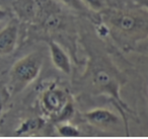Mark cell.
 <instances>
[{"instance_id": "obj_6", "label": "cell", "mask_w": 148, "mask_h": 139, "mask_svg": "<svg viewBox=\"0 0 148 139\" xmlns=\"http://www.w3.org/2000/svg\"><path fill=\"white\" fill-rule=\"evenodd\" d=\"M95 82L97 86H99L101 90L110 92L120 100L119 94H118V85L109 72H107L106 70H99L95 74Z\"/></svg>"}, {"instance_id": "obj_11", "label": "cell", "mask_w": 148, "mask_h": 139, "mask_svg": "<svg viewBox=\"0 0 148 139\" xmlns=\"http://www.w3.org/2000/svg\"><path fill=\"white\" fill-rule=\"evenodd\" d=\"M86 6H89L93 10L99 11L105 7V2L103 0H83Z\"/></svg>"}, {"instance_id": "obj_3", "label": "cell", "mask_w": 148, "mask_h": 139, "mask_svg": "<svg viewBox=\"0 0 148 139\" xmlns=\"http://www.w3.org/2000/svg\"><path fill=\"white\" fill-rule=\"evenodd\" d=\"M84 117L90 124L99 128H112L119 124V118L112 111L106 109H95L84 114Z\"/></svg>"}, {"instance_id": "obj_2", "label": "cell", "mask_w": 148, "mask_h": 139, "mask_svg": "<svg viewBox=\"0 0 148 139\" xmlns=\"http://www.w3.org/2000/svg\"><path fill=\"white\" fill-rule=\"evenodd\" d=\"M68 103L67 94L58 87L47 89L42 98L43 108L49 114H60Z\"/></svg>"}, {"instance_id": "obj_9", "label": "cell", "mask_w": 148, "mask_h": 139, "mask_svg": "<svg viewBox=\"0 0 148 139\" xmlns=\"http://www.w3.org/2000/svg\"><path fill=\"white\" fill-rule=\"evenodd\" d=\"M58 133L63 137H78L80 136V131L71 124H63L58 127Z\"/></svg>"}, {"instance_id": "obj_1", "label": "cell", "mask_w": 148, "mask_h": 139, "mask_svg": "<svg viewBox=\"0 0 148 139\" xmlns=\"http://www.w3.org/2000/svg\"><path fill=\"white\" fill-rule=\"evenodd\" d=\"M43 60L39 53H31L19 59L10 72L14 92H19L39 76Z\"/></svg>"}, {"instance_id": "obj_12", "label": "cell", "mask_w": 148, "mask_h": 139, "mask_svg": "<svg viewBox=\"0 0 148 139\" xmlns=\"http://www.w3.org/2000/svg\"><path fill=\"white\" fill-rule=\"evenodd\" d=\"M5 15H6V12H5L4 10H1V9H0V21L4 19Z\"/></svg>"}, {"instance_id": "obj_4", "label": "cell", "mask_w": 148, "mask_h": 139, "mask_svg": "<svg viewBox=\"0 0 148 139\" xmlns=\"http://www.w3.org/2000/svg\"><path fill=\"white\" fill-rule=\"evenodd\" d=\"M18 38V28L10 23L0 31V56L9 55L14 51Z\"/></svg>"}, {"instance_id": "obj_8", "label": "cell", "mask_w": 148, "mask_h": 139, "mask_svg": "<svg viewBox=\"0 0 148 139\" xmlns=\"http://www.w3.org/2000/svg\"><path fill=\"white\" fill-rule=\"evenodd\" d=\"M45 124V121L42 118H31L25 120L16 130L17 134H23V133L34 132L39 129H41Z\"/></svg>"}, {"instance_id": "obj_7", "label": "cell", "mask_w": 148, "mask_h": 139, "mask_svg": "<svg viewBox=\"0 0 148 139\" xmlns=\"http://www.w3.org/2000/svg\"><path fill=\"white\" fill-rule=\"evenodd\" d=\"M114 23L121 31L126 32V33H131V32L140 29V27H142L143 21L132 14L125 13V14L118 15L114 19Z\"/></svg>"}, {"instance_id": "obj_5", "label": "cell", "mask_w": 148, "mask_h": 139, "mask_svg": "<svg viewBox=\"0 0 148 139\" xmlns=\"http://www.w3.org/2000/svg\"><path fill=\"white\" fill-rule=\"evenodd\" d=\"M49 48L52 62L55 65V67L63 73L69 74L71 71V64H70V59L66 52L56 42H50Z\"/></svg>"}, {"instance_id": "obj_10", "label": "cell", "mask_w": 148, "mask_h": 139, "mask_svg": "<svg viewBox=\"0 0 148 139\" xmlns=\"http://www.w3.org/2000/svg\"><path fill=\"white\" fill-rule=\"evenodd\" d=\"M62 2L67 6L78 11H84L86 9V4L83 0H61Z\"/></svg>"}]
</instances>
